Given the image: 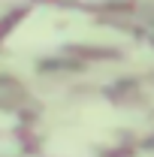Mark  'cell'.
Here are the masks:
<instances>
[{"instance_id": "1", "label": "cell", "mask_w": 154, "mask_h": 157, "mask_svg": "<svg viewBox=\"0 0 154 157\" xmlns=\"http://www.w3.org/2000/svg\"><path fill=\"white\" fill-rule=\"evenodd\" d=\"M85 36H97V30H91V18L42 6L18 24V30L9 36V48H15V52L48 48V45L64 42V39H85Z\"/></svg>"}]
</instances>
